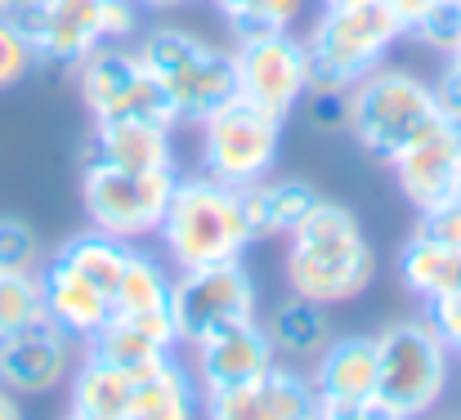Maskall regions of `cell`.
<instances>
[{
    "instance_id": "31",
    "label": "cell",
    "mask_w": 461,
    "mask_h": 420,
    "mask_svg": "<svg viewBox=\"0 0 461 420\" xmlns=\"http://www.w3.org/2000/svg\"><path fill=\"white\" fill-rule=\"evenodd\" d=\"M41 264H45L41 233L18 215H0V273H36Z\"/></svg>"
},
{
    "instance_id": "36",
    "label": "cell",
    "mask_w": 461,
    "mask_h": 420,
    "mask_svg": "<svg viewBox=\"0 0 461 420\" xmlns=\"http://www.w3.org/2000/svg\"><path fill=\"white\" fill-rule=\"evenodd\" d=\"M435 99H439V112H444L448 121H457L461 126V72L457 67H448V63H444V76L435 81Z\"/></svg>"
},
{
    "instance_id": "17",
    "label": "cell",
    "mask_w": 461,
    "mask_h": 420,
    "mask_svg": "<svg viewBox=\"0 0 461 420\" xmlns=\"http://www.w3.org/2000/svg\"><path fill=\"white\" fill-rule=\"evenodd\" d=\"M394 183L399 192L408 197L412 210H430L448 197H457V183H461V126L457 121H439L430 135L403 147L394 161Z\"/></svg>"
},
{
    "instance_id": "39",
    "label": "cell",
    "mask_w": 461,
    "mask_h": 420,
    "mask_svg": "<svg viewBox=\"0 0 461 420\" xmlns=\"http://www.w3.org/2000/svg\"><path fill=\"white\" fill-rule=\"evenodd\" d=\"M140 9H153V13H170V9H184L188 0H135Z\"/></svg>"
},
{
    "instance_id": "4",
    "label": "cell",
    "mask_w": 461,
    "mask_h": 420,
    "mask_svg": "<svg viewBox=\"0 0 461 420\" xmlns=\"http://www.w3.org/2000/svg\"><path fill=\"white\" fill-rule=\"evenodd\" d=\"M144 72L161 85V94L170 99L175 126H197L206 112H215L220 103H229L238 94V67H233V49L206 45L197 31L188 27H149L135 45Z\"/></svg>"
},
{
    "instance_id": "41",
    "label": "cell",
    "mask_w": 461,
    "mask_h": 420,
    "mask_svg": "<svg viewBox=\"0 0 461 420\" xmlns=\"http://www.w3.org/2000/svg\"><path fill=\"white\" fill-rule=\"evenodd\" d=\"M322 9H336V4H363V0H318Z\"/></svg>"
},
{
    "instance_id": "30",
    "label": "cell",
    "mask_w": 461,
    "mask_h": 420,
    "mask_svg": "<svg viewBox=\"0 0 461 420\" xmlns=\"http://www.w3.org/2000/svg\"><path fill=\"white\" fill-rule=\"evenodd\" d=\"M36 67H41V54H36L27 27L18 18L0 13V94L5 90H18Z\"/></svg>"
},
{
    "instance_id": "22",
    "label": "cell",
    "mask_w": 461,
    "mask_h": 420,
    "mask_svg": "<svg viewBox=\"0 0 461 420\" xmlns=\"http://www.w3.org/2000/svg\"><path fill=\"white\" fill-rule=\"evenodd\" d=\"M135 371L99 362V358H81V367H72L68 376V416L72 420H126L131 394H135Z\"/></svg>"
},
{
    "instance_id": "20",
    "label": "cell",
    "mask_w": 461,
    "mask_h": 420,
    "mask_svg": "<svg viewBox=\"0 0 461 420\" xmlns=\"http://www.w3.org/2000/svg\"><path fill=\"white\" fill-rule=\"evenodd\" d=\"M318 197H322V192H318L313 183H305V179H296V174H283V179L265 174V179L238 188V206H242V219H247V228H251L256 242H265V237H287L309 210H313Z\"/></svg>"
},
{
    "instance_id": "21",
    "label": "cell",
    "mask_w": 461,
    "mask_h": 420,
    "mask_svg": "<svg viewBox=\"0 0 461 420\" xmlns=\"http://www.w3.org/2000/svg\"><path fill=\"white\" fill-rule=\"evenodd\" d=\"M197 412H202V385L193 367L175 362V353L157 358L153 367H140L126 420H188Z\"/></svg>"
},
{
    "instance_id": "28",
    "label": "cell",
    "mask_w": 461,
    "mask_h": 420,
    "mask_svg": "<svg viewBox=\"0 0 461 420\" xmlns=\"http://www.w3.org/2000/svg\"><path fill=\"white\" fill-rule=\"evenodd\" d=\"M233 36H251V31H287L305 18V4L309 0H211Z\"/></svg>"
},
{
    "instance_id": "26",
    "label": "cell",
    "mask_w": 461,
    "mask_h": 420,
    "mask_svg": "<svg viewBox=\"0 0 461 420\" xmlns=\"http://www.w3.org/2000/svg\"><path fill=\"white\" fill-rule=\"evenodd\" d=\"M170 349H175V344H166L161 335H153L149 326H140L135 317H122V313H113V317L99 326V335L86 340V353H90V358L113 362V367H126V371L153 367L157 358H166Z\"/></svg>"
},
{
    "instance_id": "5",
    "label": "cell",
    "mask_w": 461,
    "mask_h": 420,
    "mask_svg": "<svg viewBox=\"0 0 461 420\" xmlns=\"http://www.w3.org/2000/svg\"><path fill=\"white\" fill-rule=\"evenodd\" d=\"M309 90H354L403 40V27L381 0L336 4L313 18L305 36Z\"/></svg>"
},
{
    "instance_id": "33",
    "label": "cell",
    "mask_w": 461,
    "mask_h": 420,
    "mask_svg": "<svg viewBox=\"0 0 461 420\" xmlns=\"http://www.w3.org/2000/svg\"><path fill=\"white\" fill-rule=\"evenodd\" d=\"M301 108L309 112V126L322 135L349 130V90H305Z\"/></svg>"
},
{
    "instance_id": "40",
    "label": "cell",
    "mask_w": 461,
    "mask_h": 420,
    "mask_svg": "<svg viewBox=\"0 0 461 420\" xmlns=\"http://www.w3.org/2000/svg\"><path fill=\"white\" fill-rule=\"evenodd\" d=\"M32 9V0H0V13H9V18H23Z\"/></svg>"
},
{
    "instance_id": "6",
    "label": "cell",
    "mask_w": 461,
    "mask_h": 420,
    "mask_svg": "<svg viewBox=\"0 0 461 420\" xmlns=\"http://www.w3.org/2000/svg\"><path fill=\"white\" fill-rule=\"evenodd\" d=\"M439 121L448 117L439 112L435 85L408 67L381 63L349 90V135L358 139L363 152H372L385 165L421 135H430Z\"/></svg>"
},
{
    "instance_id": "44",
    "label": "cell",
    "mask_w": 461,
    "mask_h": 420,
    "mask_svg": "<svg viewBox=\"0 0 461 420\" xmlns=\"http://www.w3.org/2000/svg\"><path fill=\"white\" fill-rule=\"evenodd\" d=\"M457 197H461V183H457Z\"/></svg>"
},
{
    "instance_id": "42",
    "label": "cell",
    "mask_w": 461,
    "mask_h": 420,
    "mask_svg": "<svg viewBox=\"0 0 461 420\" xmlns=\"http://www.w3.org/2000/svg\"><path fill=\"white\" fill-rule=\"evenodd\" d=\"M448 67H457V72H461V45L453 49V54H448Z\"/></svg>"
},
{
    "instance_id": "13",
    "label": "cell",
    "mask_w": 461,
    "mask_h": 420,
    "mask_svg": "<svg viewBox=\"0 0 461 420\" xmlns=\"http://www.w3.org/2000/svg\"><path fill=\"white\" fill-rule=\"evenodd\" d=\"M318 416L354 420L376 398V335H331L309 371Z\"/></svg>"
},
{
    "instance_id": "16",
    "label": "cell",
    "mask_w": 461,
    "mask_h": 420,
    "mask_svg": "<svg viewBox=\"0 0 461 420\" xmlns=\"http://www.w3.org/2000/svg\"><path fill=\"white\" fill-rule=\"evenodd\" d=\"M202 412L211 420H313L318 416V398L309 376L296 367H269L256 380L224 389V394H206Z\"/></svg>"
},
{
    "instance_id": "35",
    "label": "cell",
    "mask_w": 461,
    "mask_h": 420,
    "mask_svg": "<svg viewBox=\"0 0 461 420\" xmlns=\"http://www.w3.org/2000/svg\"><path fill=\"white\" fill-rule=\"evenodd\" d=\"M426 317H430V326L448 340V349H457L461 344V290H448V295L430 299V304H426Z\"/></svg>"
},
{
    "instance_id": "15",
    "label": "cell",
    "mask_w": 461,
    "mask_h": 420,
    "mask_svg": "<svg viewBox=\"0 0 461 420\" xmlns=\"http://www.w3.org/2000/svg\"><path fill=\"white\" fill-rule=\"evenodd\" d=\"M274 362H278V349H274L269 331L260 326V317L233 322L193 344V376L202 385V398L238 389V385L256 380L260 371H269Z\"/></svg>"
},
{
    "instance_id": "29",
    "label": "cell",
    "mask_w": 461,
    "mask_h": 420,
    "mask_svg": "<svg viewBox=\"0 0 461 420\" xmlns=\"http://www.w3.org/2000/svg\"><path fill=\"white\" fill-rule=\"evenodd\" d=\"M45 322V290L41 269L36 273H0V340Z\"/></svg>"
},
{
    "instance_id": "11",
    "label": "cell",
    "mask_w": 461,
    "mask_h": 420,
    "mask_svg": "<svg viewBox=\"0 0 461 420\" xmlns=\"http://www.w3.org/2000/svg\"><path fill=\"white\" fill-rule=\"evenodd\" d=\"M256 304H260V290L242 260L184 269L170 281V322H175L179 344H197L233 322L256 317Z\"/></svg>"
},
{
    "instance_id": "2",
    "label": "cell",
    "mask_w": 461,
    "mask_h": 420,
    "mask_svg": "<svg viewBox=\"0 0 461 420\" xmlns=\"http://www.w3.org/2000/svg\"><path fill=\"white\" fill-rule=\"evenodd\" d=\"M157 237H161V251H166L175 273L242 260L256 242L247 219H242L238 188H229L202 170L175 179V192H170V206L157 224Z\"/></svg>"
},
{
    "instance_id": "38",
    "label": "cell",
    "mask_w": 461,
    "mask_h": 420,
    "mask_svg": "<svg viewBox=\"0 0 461 420\" xmlns=\"http://www.w3.org/2000/svg\"><path fill=\"white\" fill-rule=\"evenodd\" d=\"M23 416V403H18V394H9L5 385H0V420H18Z\"/></svg>"
},
{
    "instance_id": "14",
    "label": "cell",
    "mask_w": 461,
    "mask_h": 420,
    "mask_svg": "<svg viewBox=\"0 0 461 420\" xmlns=\"http://www.w3.org/2000/svg\"><path fill=\"white\" fill-rule=\"evenodd\" d=\"M72 335L50 317L0 340V385L18 398H45L72 376Z\"/></svg>"
},
{
    "instance_id": "24",
    "label": "cell",
    "mask_w": 461,
    "mask_h": 420,
    "mask_svg": "<svg viewBox=\"0 0 461 420\" xmlns=\"http://www.w3.org/2000/svg\"><path fill=\"white\" fill-rule=\"evenodd\" d=\"M265 331H269L274 349H278L283 358H292V362H313V358L327 349V340L336 335L327 308L313 304V299H301V295L283 299V304L274 308V317L265 322Z\"/></svg>"
},
{
    "instance_id": "19",
    "label": "cell",
    "mask_w": 461,
    "mask_h": 420,
    "mask_svg": "<svg viewBox=\"0 0 461 420\" xmlns=\"http://www.w3.org/2000/svg\"><path fill=\"white\" fill-rule=\"evenodd\" d=\"M86 161H108L122 170H175V126L149 117L95 121Z\"/></svg>"
},
{
    "instance_id": "12",
    "label": "cell",
    "mask_w": 461,
    "mask_h": 420,
    "mask_svg": "<svg viewBox=\"0 0 461 420\" xmlns=\"http://www.w3.org/2000/svg\"><path fill=\"white\" fill-rule=\"evenodd\" d=\"M233 67H238V99L274 112L278 121H287L309 90L305 72V40L287 27V31H251L238 36L233 49Z\"/></svg>"
},
{
    "instance_id": "27",
    "label": "cell",
    "mask_w": 461,
    "mask_h": 420,
    "mask_svg": "<svg viewBox=\"0 0 461 420\" xmlns=\"http://www.w3.org/2000/svg\"><path fill=\"white\" fill-rule=\"evenodd\" d=\"M126 251H131V242H117V237L90 228V233H72L54 255H59L63 264H72L81 278H90L99 290H108V299H113V286H117V278H122Z\"/></svg>"
},
{
    "instance_id": "7",
    "label": "cell",
    "mask_w": 461,
    "mask_h": 420,
    "mask_svg": "<svg viewBox=\"0 0 461 420\" xmlns=\"http://www.w3.org/2000/svg\"><path fill=\"white\" fill-rule=\"evenodd\" d=\"M283 126L287 121H278L274 112L233 94L229 103H220L215 112H206L197 121V130H202V143H197L202 174H211L229 188H242V183L274 174L278 152H283Z\"/></svg>"
},
{
    "instance_id": "43",
    "label": "cell",
    "mask_w": 461,
    "mask_h": 420,
    "mask_svg": "<svg viewBox=\"0 0 461 420\" xmlns=\"http://www.w3.org/2000/svg\"><path fill=\"white\" fill-rule=\"evenodd\" d=\"M453 362H457V367H461V344H457V349H453Z\"/></svg>"
},
{
    "instance_id": "37",
    "label": "cell",
    "mask_w": 461,
    "mask_h": 420,
    "mask_svg": "<svg viewBox=\"0 0 461 420\" xmlns=\"http://www.w3.org/2000/svg\"><path fill=\"white\" fill-rule=\"evenodd\" d=\"M381 4L394 13V22H399V27H403V36H408V27H412V22H417V18H421L430 4H435V0H381Z\"/></svg>"
},
{
    "instance_id": "1",
    "label": "cell",
    "mask_w": 461,
    "mask_h": 420,
    "mask_svg": "<svg viewBox=\"0 0 461 420\" xmlns=\"http://www.w3.org/2000/svg\"><path fill=\"white\" fill-rule=\"evenodd\" d=\"M287 290L322 308L358 299L376 281V251L349 206L318 197L313 210L287 233Z\"/></svg>"
},
{
    "instance_id": "34",
    "label": "cell",
    "mask_w": 461,
    "mask_h": 420,
    "mask_svg": "<svg viewBox=\"0 0 461 420\" xmlns=\"http://www.w3.org/2000/svg\"><path fill=\"white\" fill-rule=\"evenodd\" d=\"M417 233L435 237V242H448L461 251V197H448L430 210H417Z\"/></svg>"
},
{
    "instance_id": "32",
    "label": "cell",
    "mask_w": 461,
    "mask_h": 420,
    "mask_svg": "<svg viewBox=\"0 0 461 420\" xmlns=\"http://www.w3.org/2000/svg\"><path fill=\"white\" fill-rule=\"evenodd\" d=\"M408 36H412L421 49L448 58L461 45V0H435V4L408 27Z\"/></svg>"
},
{
    "instance_id": "8",
    "label": "cell",
    "mask_w": 461,
    "mask_h": 420,
    "mask_svg": "<svg viewBox=\"0 0 461 420\" xmlns=\"http://www.w3.org/2000/svg\"><path fill=\"white\" fill-rule=\"evenodd\" d=\"M179 170H122L108 161H86L81 170V206L90 228L117 237V242H144L153 237Z\"/></svg>"
},
{
    "instance_id": "18",
    "label": "cell",
    "mask_w": 461,
    "mask_h": 420,
    "mask_svg": "<svg viewBox=\"0 0 461 420\" xmlns=\"http://www.w3.org/2000/svg\"><path fill=\"white\" fill-rule=\"evenodd\" d=\"M41 290H45V317L59 331H68L77 344H86L90 335H99V326L113 317L108 290H99L90 278H81L59 255H45V264H41Z\"/></svg>"
},
{
    "instance_id": "10",
    "label": "cell",
    "mask_w": 461,
    "mask_h": 420,
    "mask_svg": "<svg viewBox=\"0 0 461 420\" xmlns=\"http://www.w3.org/2000/svg\"><path fill=\"white\" fill-rule=\"evenodd\" d=\"M72 72H77V90H81V103H86L90 121L149 117V121H161V126H175L170 99L161 94V85L144 72L140 54L126 49L122 40L95 45Z\"/></svg>"
},
{
    "instance_id": "9",
    "label": "cell",
    "mask_w": 461,
    "mask_h": 420,
    "mask_svg": "<svg viewBox=\"0 0 461 420\" xmlns=\"http://www.w3.org/2000/svg\"><path fill=\"white\" fill-rule=\"evenodd\" d=\"M140 4L135 0H32V9L18 18L50 67H77L95 45L131 40L140 31Z\"/></svg>"
},
{
    "instance_id": "3",
    "label": "cell",
    "mask_w": 461,
    "mask_h": 420,
    "mask_svg": "<svg viewBox=\"0 0 461 420\" xmlns=\"http://www.w3.org/2000/svg\"><path fill=\"white\" fill-rule=\"evenodd\" d=\"M453 385V349L430 317H399L376 335V398L363 416L412 420L444 403Z\"/></svg>"
},
{
    "instance_id": "25",
    "label": "cell",
    "mask_w": 461,
    "mask_h": 420,
    "mask_svg": "<svg viewBox=\"0 0 461 420\" xmlns=\"http://www.w3.org/2000/svg\"><path fill=\"white\" fill-rule=\"evenodd\" d=\"M170 269L131 242L122 278L113 286V313H170Z\"/></svg>"
},
{
    "instance_id": "23",
    "label": "cell",
    "mask_w": 461,
    "mask_h": 420,
    "mask_svg": "<svg viewBox=\"0 0 461 420\" xmlns=\"http://www.w3.org/2000/svg\"><path fill=\"white\" fill-rule=\"evenodd\" d=\"M399 278L421 304H430L448 290H461V251L412 228V237L399 251Z\"/></svg>"
}]
</instances>
